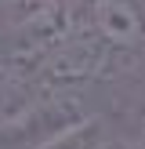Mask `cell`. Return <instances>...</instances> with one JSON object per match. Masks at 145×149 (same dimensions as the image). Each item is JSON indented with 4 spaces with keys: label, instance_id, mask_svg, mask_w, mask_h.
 I'll return each instance as SVG.
<instances>
[{
    "label": "cell",
    "instance_id": "1",
    "mask_svg": "<svg viewBox=\"0 0 145 149\" xmlns=\"http://www.w3.org/2000/svg\"><path fill=\"white\" fill-rule=\"evenodd\" d=\"M113 138L116 135L105 116H80L76 124H69L65 131H58L55 138H47L36 149H105Z\"/></svg>",
    "mask_w": 145,
    "mask_h": 149
},
{
    "label": "cell",
    "instance_id": "2",
    "mask_svg": "<svg viewBox=\"0 0 145 149\" xmlns=\"http://www.w3.org/2000/svg\"><path fill=\"white\" fill-rule=\"evenodd\" d=\"M62 4L65 0H0V11H4L14 26H26V22L40 18V15L55 11V7H62Z\"/></svg>",
    "mask_w": 145,
    "mask_h": 149
},
{
    "label": "cell",
    "instance_id": "3",
    "mask_svg": "<svg viewBox=\"0 0 145 149\" xmlns=\"http://www.w3.org/2000/svg\"><path fill=\"white\" fill-rule=\"evenodd\" d=\"M127 131H134V135H145V95L134 102V109H130V124Z\"/></svg>",
    "mask_w": 145,
    "mask_h": 149
}]
</instances>
